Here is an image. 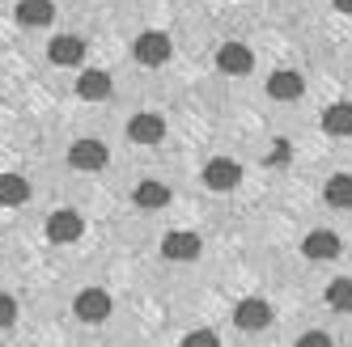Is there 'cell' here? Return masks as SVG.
Listing matches in <instances>:
<instances>
[{"instance_id":"cell-8","label":"cell","mask_w":352,"mask_h":347,"mask_svg":"<svg viewBox=\"0 0 352 347\" xmlns=\"http://www.w3.org/2000/svg\"><path fill=\"white\" fill-rule=\"evenodd\" d=\"M68 165L72 169H102L107 165V144L102 140H77L68 148Z\"/></svg>"},{"instance_id":"cell-18","label":"cell","mask_w":352,"mask_h":347,"mask_svg":"<svg viewBox=\"0 0 352 347\" xmlns=\"http://www.w3.org/2000/svg\"><path fill=\"white\" fill-rule=\"evenodd\" d=\"M322 195H327V204H331V208L348 212V208H352V174H336V178L327 182Z\"/></svg>"},{"instance_id":"cell-16","label":"cell","mask_w":352,"mask_h":347,"mask_svg":"<svg viewBox=\"0 0 352 347\" xmlns=\"http://www.w3.org/2000/svg\"><path fill=\"white\" fill-rule=\"evenodd\" d=\"M17 21H21V26H47V21H56V5H52V0H21V5H17Z\"/></svg>"},{"instance_id":"cell-7","label":"cell","mask_w":352,"mask_h":347,"mask_svg":"<svg viewBox=\"0 0 352 347\" xmlns=\"http://www.w3.org/2000/svg\"><path fill=\"white\" fill-rule=\"evenodd\" d=\"M217 68L225 72V77H246V72L255 68V56H250L242 43H225L217 51Z\"/></svg>"},{"instance_id":"cell-12","label":"cell","mask_w":352,"mask_h":347,"mask_svg":"<svg viewBox=\"0 0 352 347\" xmlns=\"http://www.w3.org/2000/svg\"><path fill=\"white\" fill-rule=\"evenodd\" d=\"M267 93L276 102H297L301 93H306V81L297 77V72H272L267 77Z\"/></svg>"},{"instance_id":"cell-22","label":"cell","mask_w":352,"mask_h":347,"mask_svg":"<svg viewBox=\"0 0 352 347\" xmlns=\"http://www.w3.org/2000/svg\"><path fill=\"white\" fill-rule=\"evenodd\" d=\"M297 347H336V343L327 331H306V335H297Z\"/></svg>"},{"instance_id":"cell-1","label":"cell","mask_w":352,"mask_h":347,"mask_svg":"<svg viewBox=\"0 0 352 347\" xmlns=\"http://www.w3.org/2000/svg\"><path fill=\"white\" fill-rule=\"evenodd\" d=\"M72 313H77V322H89V326L107 322L111 318V292L107 288H81L77 301H72Z\"/></svg>"},{"instance_id":"cell-24","label":"cell","mask_w":352,"mask_h":347,"mask_svg":"<svg viewBox=\"0 0 352 347\" xmlns=\"http://www.w3.org/2000/svg\"><path fill=\"white\" fill-rule=\"evenodd\" d=\"M336 9L340 13H352V0H336Z\"/></svg>"},{"instance_id":"cell-11","label":"cell","mask_w":352,"mask_h":347,"mask_svg":"<svg viewBox=\"0 0 352 347\" xmlns=\"http://www.w3.org/2000/svg\"><path fill=\"white\" fill-rule=\"evenodd\" d=\"M52 60L60 64V68H72V64H81L85 60V38H77V34H60V38H52Z\"/></svg>"},{"instance_id":"cell-5","label":"cell","mask_w":352,"mask_h":347,"mask_svg":"<svg viewBox=\"0 0 352 347\" xmlns=\"http://www.w3.org/2000/svg\"><path fill=\"white\" fill-rule=\"evenodd\" d=\"M238 182H242V165H238V161L212 157V161L204 165V187H212V191H234Z\"/></svg>"},{"instance_id":"cell-14","label":"cell","mask_w":352,"mask_h":347,"mask_svg":"<svg viewBox=\"0 0 352 347\" xmlns=\"http://www.w3.org/2000/svg\"><path fill=\"white\" fill-rule=\"evenodd\" d=\"M322 132L327 136H352V102H336L322 110Z\"/></svg>"},{"instance_id":"cell-2","label":"cell","mask_w":352,"mask_h":347,"mask_svg":"<svg viewBox=\"0 0 352 347\" xmlns=\"http://www.w3.org/2000/svg\"><path fill=\"white\" fill-rule=\"evenodd\" d=\"M199 250H204V241H199L195 233H187V229H174V233L162 237V254L174 259V263H195Z\"/></svg>"},{"instance_id":"cell-6","label":"cell","mask_w":352,"mask_h":347,"mask_svg":"<svg viewBox=\"0 0 352 347\" xmlns=\"http://www.w3.org/2000/svg\"><path fill=\"white\" fill-rule=\"evenodd\" d=\"M132 51H136V60H140V64L157 68V64H166V60H170V38H166V34H157V30H148V34H140V38L132 43Z\"/></svg>"},{"instance_id":"cell-9","label":"cell","mask_w":352,"mask_h":347,"mask_svg":"<svg viewBox=\"0 0 352 347\" xmlns=\"http://www.w3.org/2000/svg\"><path fill=\"white\" fill-rule=\"evenodd\" d=\"M301 254L314 259V263L340 259V237H336L331 229H314V233H306V241H301Z\"/></svg>"},{"instance_id":"cell-13","label":"cell","mask_w":352,"mask_h":347,"mask_svg":"<svg viewBox=\"0 0 352 347\" xmlns=\"http://www.w3.org/2000/svg\"><path fill=\"white\" fill-rule=\"evenodd\" d=\"M77 93L85 97V102H102V97H111V77L98 68H85L77 77Z\"/></svg>"},{"instance_id":"cell-3","label":"cell","mask_w":352,"mask_h":347,"mask_svg":"<svg viewBox=\"0 0 352 347\" xmlns=\"http://www.w3.org/2000/svg\"><path fill=\"white\" fill-rule=\"evenodd\" d=\"M234 326L238 331H267L272 326V305L259 301V296H246V301H238V309H234Z\"/></svg>"},{"instance_id":"cell-20","label":"cell","mask_w":352,"mask_h":347,"mask_svg":"<svg viewBox=\"0 0 352 347\" xmlns=\"http://www.w3.org/2000/svg\"><path fill=\"white\" fill-rule=\"evenodd\" d=\"M183 347H221V339H217V331H187Z\"/></svg>"},{"instance_id":"cell-23","label":"cell","mask_w":352,"mask_h":347,"mask_svg":"<svg viewBox=\"0 0 352 347\" xmlns=\"http://www.w3.org/2000/svg\"><path fill=\"white\" fill-rule=\"evenodd\" d=\"M289 153H293V148H289V140H280V144L272 148V157H267V161H272V165H285V161H289Z\"/></svg>"},{"instance_id":"cell-21","label":"cell","mask_w":352,"mask_h":347,"mask_svg":"<svg viewBox=\"0 0 352 347\" xmlns=\"http://www.w3.org/2000/svg\"><path fill=\"white\" fill-rule=\"evenodd\" d=\"M13 322H17V301H13L9 292H0V331L13 326Z\"/></svg>"},{"instance_id":"cell-15","label":"cell","mask_w":352,"mask_h":347,"mask_svg":"<svg viewBox=\"0 0 352 347\" xmlns=\"http://www.w3.org/2000/svg\"><path fill=\"white\" fill-rule=\"evenodd\" d=\"M30 200V182L21 174H0V204L5 208H21Z\"/></svg>"},{"instance_id":"cell-4","label":"cell","mask_w":352,"mask_h":347,"mask_svg":"<svg viewBox=\"0 0 352 347\" xmlns=\"http://www.w3.org/2000/svg\"><path fill=\"white\" fill-rule=\"evenodd\" d=\"M81 233H85V220H81L77 212L60 208V212H52V216H47V237H52L56 246H68V241H77Z\"/></svg>"},{"instance_id":"cell-17","label":"cell","mask_w":352,"mask_h":347,"mask_svg":"<svg viewBox=\"0 0 352 347\" xmlns=\"http://www.w3.org/2000/svg\"><path fill=\"white\" fill-rule=\"evenodd\" d=\"M132 204L144 208V212H157V208L170 204V187H162V182H140V187L132 191Z\"/></svg>"},{"instance_id":"cell-19","label":"cell","mask_w":352,"mask_h":347,"mask_svg":"<svg viewBox=\"0 0 352 347\" xmlns=\"http://www.w3.org/2000/svg\"><path fill=\"white\" fill-rule=\"evenodd\" d=\"M327 305L336 313H352V280H331L327 288Z\"/></svg>"},{"instance_id":"cell-10","label":"cell","mask_w":352,"mask_h":347,"mask_svg":"<svg viewBox=\"0 0 352 347\" xmlns=\"http://www.w3.org/2000/svg\"><path fill=\"white\" fill-rule=\"evenodd\" d=\"M128 140L132 144H162L166 140V119L162 115H136L128 123Z\"/></svg>"}]
</instances>
